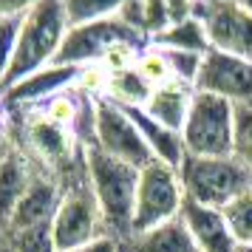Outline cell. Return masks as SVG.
<instances>
[{
  "label": "cell",
  "instance_id": "5",
  "mask_svg": "<svg viewBox=\"0 0 252 252\" xmlns=\"http://www.w3.org/2000/svg\"><path fill=\"white\" fill-rule=\"evenodd\" d=\"M235 139V105L195 91L193 108L182 127V142L190 156H232Z\"/></svg>",
  "mask_w": 252,
  "mask_h": 252
},
{
  "label": "cell",
  "instance_id": "32",
  "mask_svg": "<svg viewBox=\"0 0 252 252\" xmlns=\"http://www.w3.org/2000/svg\"><path fill=\"white\" fill-rule=\"evenodd\" d=\"M0 130H9V105L0 96Z\"/></svg>",
  "mask_w": 252,
  "mask_h": 252
},
{
  "label": "cell",
  "instance_id": "21",
  "mask_svg": "<svg viewBox=\"0 0 252 252\" xmlns=\"http://www.w3.org/2000/svg\"><path fill=\"white\" fill-rule=\"evenodd\" d=\"M224 216H227V224L238 241V247L252 244V190L241 193L235 201H229L224 207Z\"/></svg>",
  "mask_w": 252,
  "mask_h": 252
},
{
  "label": "cell",
  "instance_id": "12",
  "mask_svg": "<svg viewBox=\"0 0 252 252\" xmlns=\"http://www.w3.org/2000/svg\"><path fill=\"white\" fill-rule=\"evenodd\" d=\"M60 201H63V182L51 170H46L43 164L34 161L29 187H26L23 198H20L17 210H14L12 221H9V229H29V227L51 224L54 216H57Z\"/></svg>",
  "mask_w": 252,
  "mask_h": 252
},
{
  "label": "cell",
  "instance_id": "26",
  "mask_svg": "<svg viewBox=\"0 0 252 252\" xmlns=\"http://www.w3.org/2000/svg\"><path fill=\"white\" fill-rule=\"evenodd\" d=\"M17 29H20V20H0V88L6 82V74H9V65L14 57Z\"/></svg>",
  "mask_w": 252,
  "mask_h": 252
},
{
  "label": "cell",
  "instance_id": "15",
  "mask_svg": "<svg viewBox=\"0 0 252 252\" xmlns=\"http://www.w3.org/2000/svg\"><path fill=\"white\" fill-rule=\"evenodd\" d=\"M193 99H195L193 85L179 82V80H167L150 91L148 102H145V114L150 119H156L159 125L182 133L184 122H187V114L193 108Z\"/></svg>",
  "mask_w": 252,
  "mask_h": 252
},
{
  "label": "cell",
  "instance_id": "34",
  "mask_svg": "<svg viewBox=\"0 0 252 252\" xmlns=\"http://www.w3.org/2000/svg\"><path fill=\"white\" fill-rule=\"evenodd\" d=\"M238 252H252V244H247V247H238Z\"/></svg>",
  "mask_w": 252,
  "mask_h": 252
},
{
  "label": "cell",
  "instance_id": "11",
  "mask_svg": "<svg viewBox=\"0 0 252 252\" xmlns=\"http://www.w3.org/2000/svg\"><path fill=\"white\" fill-rule=\"evenodd\" d=\"M80 74L82 68H77V65H57L54 63V65H46V68L17 80L9 88H3L0 96L9 105V111H17V108L20 111H34L43 102L54 99L57 94L71 91L77 85V80H80Z\"/></svg>",
  "mask_w": 252,
  "mask_h": 252
},
{
  "label": "cell",
  "instance_id": "31",
  "mask_svg": "<svg viewBox=\"0 0 252 252\" xmlns=\"http://www.w3.org/2000/svg\"><path fill=\"white\" fill-rule=\"evenodd\" d=\"M71 252H122V244L116 238H111V235H105V238L94 241L88 247H80V250H71Z\"/></svg>",
  "mask_w": 252,
  "mask_h": 252
},
{
  "label": "cell",
  "instance_id": "8",
  "mask_svg": "<svg viewBox=\"0 0 252 252\" xmlns=\"http://www.w3.org/2000/svg\"><path fill=\"white\" fill-rule=\"evenodd\" d=\"M88 145L99 148L102 153H108V156H114L119 161L133 164L139 170L153 161V153L145 145L136 122L125 114V108L108 102V99L94 102V127H91V142Z\"/></svg>",
  "mask_w": 252,
  "mask_h": 252
},
{
  "label": "cell",
  "instance_id": "30",
  "mask_svg": "<svg viewBox=\"0 0 252 252\" xmlns=\"http://www.w3.org/2000/svg\"><path fill=\"white\" fill-rule=\"evenodd\" d=\"M164 3H167V12H170V23H179V20L193 17L201 0H164Z\"/></svg>",
  "mask_w": 252,
  "mask_h": 252
},
{
  "label": "cell",
  "instance_id": "28",
  "mask_svg": "<svg viewBox=\"0 0 252 252\" xmlns=\"http://www.w3.org/2000/svg\"><path fill=\"white\" fill-rule=\"evenodd\" d=\"M116 17H119L125 26H130L133 32H139L142 37H148V29H145V6H142V0H125L122 9L116 12Z\"/></svg>",
  "mask_w": 252,
  "mask_h": 252
},
{
  "label": "cell",
  "instance_id": "10",
  "mask_svg": "<svg viewBox=\"0 0 252 252\" xmlns=\"http://www.w3.org/2000/svg\"><path fill=\"white\" fill-rule=\"evenodd\" d=\"M195 91L221 96L232 105L252 102V60L210 48L195 80Z\"/></svg>",
  "mask_w": 252,
  "mask_h": 252
},
{
  "label": "cell",
  "instance_id": "33",
  "mask_svg": "<svg viewBox=\"0 0 252 252\" xmlns=\"http://www.w3.org/2000/svg\"><path fill=\"white\" fill-rule=\"evenodd\" d=\"M0 252H12L9 250V229L0 224Z\"/></svg>",
  "mask_w": 252,
  "mask_h": 252
},
{
  "label": "cell",
  "instance_id": "18",
  "mask_svg": "<svg viewBox=\"0 0 252 252\" xmlns=\"http://www.w3.org/2000/svg\"><path fill=\"white\" fill-rule=\"evenodd\" d=\"M150 88L145 77L133 68H122V71H105V91H102V99L119 105V108H145L150 96Z\"/></svg>",
  "mask_w": 252,
  "mask_h": 252
},
{
  "label": "cell",
  "instance_id": "27",
  "mask_svg": "<svg viewBox=\"0 0 252 252\" xmlns=\"http://www.w3.org/2000/svg\"><path fill=\"white\" fill-rule=\"evenodd\" d=\"M142 6H145V29L153 43V37H159L170 26V12H167L164 0H142Z\"/></svg>",
  "mask_w": 252,
  "mask_h": 252
},
{
  "label": "cell",
  "instance_id": "14",
  "mask_svg": "<svg viewBox=\"0 0 252 252\" xmlns=\"http://www.w3.org/2000/svg\"><path fill=\"white\" fill-rule=\"evenodd\" d=\"M32 170H34L32 156L23 150L17 139H9V145L0 150V224L6 229L29 187Z\"/></svg>",
  "mask_w": 252,
  "mask_h": 252
},
{
  "label": "cell",
  "instance_id": "1",
  "mask_svg": "<svg viewBox=\"0 0 252 252\" xmlns=\"http://www.w3.org/2000/svg\"><path fill=\"white\" fill-rule=\"evenodd\" d=\"M82 159H85V176L99 204L108 235L116 241H127L133 235L139 167L114 159L94 145H82Z\"/></svg>",
  "mask_w": 252,
  "mask_h": 252
},
{
  "label": "cell",
  "instance_id": "25",
  "mask_svg": "<svg viewBox=\"0 0 252 252\" xmlns=\"http://www.w3.org/2000/svg\"><path fill=\"white\" fill-rule=\"evenodd\" d=\"M136 71L145 77V82H148L150 88H156V85L170 80L167 60H164V54H161V48H156V46H148L136 57Z\"/></svg>",
  "mask_w": 252,
  "mask_h": 252
},
{
  "label": "cell",
  "instance_id": "24",
  "mask_svg": "<svg viewBox=\"0 0 252 252\" xmlns=\"http://www.w3.org/2000/svg\"><path fill=\"white\" fill-rule=\"evenodd\" d=\"M161 54L167 60V68H170V80L187 82L195 88V80L201 74V63L204 54H193V51H176V48H161Z\"/></svg>",
  "mask_w": 252,
  "mask_h": 252
},
{
  "label": "cell",
  "instance_id": "35",
  "mask_svg": "<svg viewBox=\"0 0 252 252\" xmlns=\"http://www.w3.org/2000/svg\"><path fill=\"white\" fill-rule=\"evenodd\" d=\"M241 3H244V6H247V9L252 12V0H241Z\"/></svg>",
  "mask_w": 252,
  "mask_h": 252
},
{
  "label": "cell",
  "instance_id": "23",
  "mask_svg": "<svg viewBox=\"0 0 252 252\" xmlns=\"http://www.w3.org/2000/svg\"><path fill=\"white\" fill-rule=\"evenodd\" d=\"M232 156L252 173V102L235 105V139Z\"/></svg>",
  "mask_w": 252,
  "mask_h": 252
},
{
  "label": "cell",
  "instance_id": "22",
  "mask_svg": "<svg viewBox=\"0 0 252 252\" xmlns=\"http://www.w3.org/2000/svg\"><path fill=\"white\" fill-rule=\"evenodd\" d=\"M9 250L12 252H57L51 224L29 229H9Z\"/></svg>",
  "mask_w": 252,
  "mask_h": 252
},
{
  "label": "cell",
  "instance_id": "3",
  "mask_svg": "<svg viewBox=\"0 0 252 252\" xmlns=\"http://www.w3.org/2000/svg\"><path fill=\"white\" fill-rule=\"evenodd\" d=\"M60 182H63V201L51 221V235H54L57 252L80 250V247H88L94 241L105 238L108 229H105L99 204H96L88 176H85V159L77 170Z\"/></svg>",
  "mask_w": 252,
  "mask_h": 252
},
{
  "label": "cell",
  "instance_id": "13",
  "mask_svg": "<svg viewBox=\"0 0 252 252\" xmlns=\"http://www.w3.org/2000/svg\"><path fill=\"white\" fill-rule=\"evenodd\" d=\"M179 218L184 221V227H187L198 252H238V241L229 229L224 210L195 204V201L184 198Z\"/></svg>",
  "mask_w": 252,
  "mask_h": 252
},
{
  "label": "cell",
  "instance_id": "29",
  "mask_svg": "<svg viewBox=\"0 0 252 252\" xmlns=\"http://www.w3.org/2000/svg\"><path fill=\"white\" fill-rule=\"evenodd\" d=\"M37 0H0V20H20Z\"/></svg>",
  "mask_w": 252,
  "mask_h": 252
},
{
  "label": "cell",
  "instance_id": "20",
  "mask_svg": "<svg viewBox=\"0 0 252 252\" xmlns=\"http://www.w3.org/2000/svg\"><path fill=\"white\" fill-rule=\"evenodd\" d=\"M122 3L125 0H63V9H65L68 26H82V23H96V20L116 17Z\"/></svg>",
  "mask_w": 252,
  "mask_h": 252
},
{
  "label": "cell",
  "instance_id": "9",
  "mask_svg": "<svg viewBox=\"0 0 252 252\" xmlns=\"http://www.w3.org/2000/svg\"><path fill=\"white\" fill-rule=\"evenodd\" d=\"M195 17L204 26L210 48L252 60V12L241 0H201Z\"/></svg>",
  "mask_w": 252,
  "mask_h": 252
},
{
  "label": "cell",
  "instance_id": "4",
  "mask_svg": "<svg viewBox=\"0 0 252 252\" xmlns=\"http://www.w3.org/2000/svg\"><path fill=\"white\" fill-rule=\"evenodd\" d=\"M187 201L224 210L241 193L252 190V173L235 156H184L179 167Z\"/></svg>",
  "mask_w": 252,
  "mask_h": 252
},
{
  "label": "cell",
  "instance_id": "17",
  "mask_svg": "<svg viewBox=\"0 0 252 252\" xmlns=\"http://www.w3.org/2000/svg\"><path fill=\"white\" fill-rule=\"evenodd\" d=\"M119 244H122V252H198L182 218H173L167 224L136 232Z\"/></svg>",
  "mask_w": 252,
  "mask_h": 252
},
{
  "label": "cell",
  "instance_id": "6",
  "mask_svg": "<svg viewBox=\"0 0 252 252\" xmlns=\"http://www.w3.org/2000/svg\"><path fill=\"white\" fill-rule=\"evenodd\" d=\"M116 46H133L145 48L150 46L148 37H142L133 32L130 26H125L119 17H108V20H96V23H82V26H68L65 40L60 46L57 65H77V68H91L99 65L108 51H114Z\"/></svg>",
  "mask_w": 252,
  "mask_h": 252
},
{
  "label": "cell",
  "instance_id": "19",
  "mask_svg": "<svg viewBox=\"0 0 252 252\" xmlns=\"http://www.w3.org/2000/svg\"><path fill=\"white\" fill-rule=\"evenodd\" d=\"M150 46L156 48H176V51H193V54H207L210 51V40L198 17H187L179 23H170L159 37H153Z\"/></svg>",
  "mask_w": 252,
  "mask_h": 252
},
{
  "label": "cell",
  "instance_id": "16",
  "mask_svg": "<svg viewBox=\"0 0 252 252\" xmlns=\"http://www.w3.org/2000/svg\"><path fill=\"white\" fill-rule=\"evenodd\" d=\"M125 114L136 122L139 133L145 139V145H148L150 153H153V159H159V161H164V164H170V167L179 170L184 156H187L182 133H176L170 127L159 125L156 119H150V116L145 114V108H125Z\"/></svg>",
  "mask_w": 252,
  "mask_h": 252
},
{
  "label": "cell",
  "instance_id": "7",
  "mask_svg": "<svg viewBox=\"0 0 252 252\" xmlns=\"http://www.w3.org/2000/svg\"><path fill=\"white\" fill-rule=\"evenodd\" d=\"M184 190L179 170L153 159L139 170V187H136V210H133V235L153 229L159 224H167L182 216Z\"/></svg>",
  "mask_w": 252,
  "mask_h": 252
},
{
  "label": "cell",
  "instance_id": "2",
  "mask_svg": "<svg viewBox=\"0 0 252 252\" xmlns=\"http://www.w3.org/2000/svg\"><path fill=\"white\" fill-rule=\"evenodd\" d=\"M65 32H68V20H65L63 0H37L34 6L20 17L14 57L3 88H9L17 80L46 68V65H54L60 46L65 40Z\"/></svg>",
  "mask_w": 252,
  "mask_h": 252
}]
</instances>
